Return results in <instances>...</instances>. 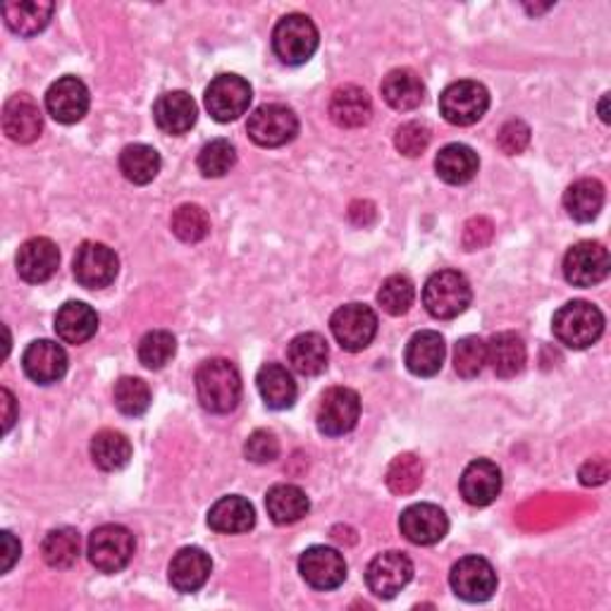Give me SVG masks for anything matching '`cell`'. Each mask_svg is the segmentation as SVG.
<instances>
[{"label":"cell","mask_w":611,"mask_h":611,"mask_svg":"<svg viewBox=\"0 0 611 611\" xmlns=\"http://www.w3.org/2000/svg\"><path fill=\"white\" fill-rule=\"evenodd\" d=\"M197 395L201 407L211 413H230L242 399V378L227 359L203 361L197 371Z\"/></svg>","instance_id":"cell-1"},{"label":"cell","mask_w":611,"mask_h":611,"mask_svg":"<svg viewBox=\"0 0 611 611\" xmlns=\"http://www.w3.org/2000/svg\"><path fill=\"white\" fill-rule=\"evenodd\" d=\"M552 330L564 346L588 349L602 337L604 316L590 302H568L554 314Z\"/></svg>","instance_id":"cell-2"},{"label":"cell","mask_w":611,"mask_h":611,"mask_svg":"<svg viewBox=\"0 0 611 611\" xmlns=\"http://www.w3.org/2000/svg\"><path fill=\"white\" fill-rule=\"evenodd\" d=\"M471 282L457 270H439L425 282L423 304L427 314L437 320H451L471 306Z\"/></svg>","instance_id":"cell-3"},{"label":"cell","mask_w":611,"mask_h":611,"mask_svg":"<svg viewBox=\"0 0 611 611\" xmlns=\"http://www.w3.org/2000/svg\"><path fill=\"white\" fill-rule=\"evenodd\" d=\"M320 36L314 20L306 15H287L278 22L275 32H272V48L282 62L287 64H304L318 50Z\"/></svg>","instance_id":"cell-4"},{"label":"cell","mask_w":611,"mask_h":611,"mask_svg":"<svg viewBox=\"0 0 611 611\" xmlns=\"http://www.w3.org/2000/svg\"><path fill=\"white\" fill-rule=\"evenodd\" d=\"M86 554L101 574H120L134 556V536L125 526L106 524L91 532Z\"/></svg>","instance_id":"cell-5"},{"label":"cell","mask_w":611,"mask_h":611,"mask_svg":"<svg viewBox=\"0 0 611 611\" xmlns=\"http://www.w3.org/2000/svg\"><path fill=\"white\" fill-rule=\"evenodd\" d=\"M251 141L263 149H280L298 134V117L292 108L282 103H268V106L256 108L246 125Z\"/></svg>","instance_id":"cell-6"},{"label":"cell","mask_w":611,"mask_h":611,"mask_svg":"<svg viewBox=\"0 0 611 611\" xmlns=\"http://www.w3.org/2000/svg\"><path fill=\"white\" fill-rule=\"evenodd\" d=\"M490 108V94L483 84L463 80L449 84L439 96V113L449 125L468 127L478 122Z\"/></svg>","instance_id":"cell-7"},{"label":"cell","mask_w":611,"mask_h":611,"mask_svg":"<svg viewBox=\"0 0 611 611\" xmlns=\"http://www.w3.org/2000/svg\"><path fill=\"white\" fill-rule=\"evenodd\" d=\"M251 84L237 74H220L205 89V108L218 122H232L251 106Z\"/></svg>","instance_id":"cell-8"},{"label":"cell","mask_w":611,"mask_h":611,"mask_svg":"<svg viewBox=\"0 0 611 611\" xmlns=\"http://www.w3.org/2000/svg\"><path fill=\"white\" fill-rule=\"evenodd\" d=\"M330 330L344 351H363L378 334V316L366 304H346L334 310Z\"/></svg>","instance_id":"cell-9"},{"label":"cell","mask_w":611,"mask_h":611,"mask_svg":"<svg viewBox=\"0 0 611 611\" xmlns=\"http://www.w3.org/2000/svg\"><path fill=\"white\" fill-rule=\"evenodd\" d=\"M361 415V399L349 387H330L320 397L316 423L318 431L328 437L346 435L356 427Z\"/></svg>","instance_id":"cell-10"},{"label":"cell","mask_w":611,"mask_h":611,"mask_svg":"<svg viewBox=\"0 0 611 611\" xmlns=\"http://www.w3.org/2000/svg\"><path fill=\"white\" fill-rule=\"evenodd\" d=\"M74 278L86 290H103L115 282L120 258L106 244L84 242L74 254Z\"/></svg>","instance_id":"cell-11"},{"label":"cell","mask_w":611,"mask_h":611,"mask_svg":"<svg viewBox=\"0 0 611 611\" xmlns=\"http://www.w3.org/2000/svg\"><path fill=\"white\" fill-rule=\"evenodd\" d=\"M451 590L466 602H487L497 590V574L487 559L463 556L449 574Z\"/></svg>","instance_id":"cell-12"},{"label":"cell","mask_w":611,"mask_h":611,"mask_svg":"<svg viewBox=\"0 0 611 611\" xmlns=\"http://www.w3.org/2000/svg\"><path fill=\"white\" fill-rule=\"evenodd\" d=\"M413 578V564L404 552H383L366 568V583L373 595L392 600Z\"/></svg>","instance_id":"cell-13"},{"label":"cell","mask_w":611,"mask_h":611,"mask_svg":"<svg viewBox=\"0 0 611 611\" xmlns=\"http://www.w3.org/2000/svg\"><path fill=\"white\" fill-rule=\"evenodd\" d=\"M609 251L600 242H578L564 258V275L576 287H592L609 275Z\"/></svg>","instance_id":"cell-14"},{"label":"cell","mask_w":611,"mask_h":611,"mask_svg":"<svg viewBox=\"0 0 611 611\" xmlns=\"http://www.w3.org/2000/svg\"><path fill=\"white\" fill-rule=\"evenodd\" d=\"M298 571L304 580L316 590H334L346 580V562L334 548L316 544L298 559Z\"/></svg>","instance_id":"cell-15"},{"label":"cell","mask_w":611,"mask_h":611,"mask_svg":"<svg viewBox=\"0 0 611 611\" xmlns=\"http://www.w3.org/2000/svg\"><path fill=\"white\" fill-rule=\"evenodd\" d=\"M399 528L409 542L427 548L447 536L449 518L435 504H413L401 514Z\"/></svg>","instance_id":"cell-16"},{"label":"cell","mask_w":611,"mask_h":611,"mask_svg":"<svg viewBox=\"0 0 611 611\" xmlns=\"http://www.w3.org/2000/svg\"><path fill=\"white\" fill-rule=\"evenodd\" d=\"M46 110L60 125L80 122L89 110V89L77 77H62L46 94Z\"/></svg>","instance_id":"cell-17"},{"label":"cell","mask_w":611,"mask_h":611,"mask_svg":"<svg viewBox=\"0 0 611 611\" xmlns=\"http://www.w3.org/2000/svg\"><path fill=\"white\" fill-rule=\"evenodd\" d=\"M22 366L36 385H54L60 383L64 373H68V354H64V349L58 342L38 340L24 351Z\"/></svg>","instance_id":"cell-18"},{"label":"cell","mask_w":611,"mask_h":611,"mask_svg":"<svg viewBox=\"0 0 611 611\" xmlns=\"http://www.w3.org/2000/svg\"><path fill=\"white\" fill-rule=\"evenodd\" d=\"M60 266L58 246L46 237L24 242L17 251V272L24 282L42 284L56 275Z\"/></svg>","instance_id":"cell-19"},{"label":"cell","mask_w":611,"mask_h":611,"mask_svg":"<svg viewBox=\"0 0 611 611\" xmlns=\"http://www.w3.org/2000/svg\"><path fill=\"white\" fill-rule=\"evenodd\" d=\"M3 129L17 144H32V141H36L44 129V115L38 110L36 101L27 94L8 98L3 108Z\"/></svg>","instance_id":"cell-20"},{"label":"cell","mask_w":611,"mask_h":611,"mask_svg":"<svg viewBox=\"0 0 611 611\" xmlns=\"http://www.w3.org/2000/svg\"><path fill=\"white\" fill-rule=\"evenodd\" d=\"M502 492V471L497 463L478 459L466 466L461 475V495L471 506H487L500 497Z\"/></svg>","instance_id":"cell-21"},{"label":"cell","mask_w":611,"mask_h":611,"mask_svg":"<svg viewBox=\"0 0 611 611\" xmlns=\"http://www.w3.org/2000/svg\"><path fill=\"white\" fill-rule=\"evenodd\" d=\"M197 103L187 94V91H171L163 94L153 106L155 125H158L165 134H187L189 129L197 125Z\"/></svg>","instance_id":"cell-22"},{"label":"cell","mask_w":611,"mask_h":611,"mask_svg":"<svg viewBox=\"0 0 611 611\" xmlns=\"http://www.w3.org/2000/svg\"><path fill=\"white\" fill-rule=\"evenodd\" d=\"M211 571H213L211 556H208L201 548H185L173 556L167 576H171V583L177 592H197L205 585Z\"/></svg>","instance_id":"cell-23"},{"label":"cell","mask_w":611,"mask_h":611,"mask_svg":"<svg viewBox=\"0 0 611 611\" xmlns=\"http://www.w3.org/2000/svg\"><path fill=\"white\" fill-rule=\"evenodd\" d=\"M445 354H447V346L445 340H442V334L435 330H423V332H415L411 337V342L407 344V368L419 375V378H433L442 371V363H445Z\"/></svg>","instance_id":"cell-24"},{"label":"cell","mask_w":611,"mask_h":611,"mask_svg":"<svg viewBox=\"0 0 611 611\" xmlns=\"http://www.w3.org/2000/svg\"><path fill=\"white\" fill-rule=\"evenodd\" d=\"M208 526L215 532H223V536H239V532H249L256 526V512L249 500L230 495L211 506Z\"/></svg>","instance_id":"cell-25"},{"label":"cell","mask_w":611,"mask_h":611,"mask_svg":"<svg viewBox=\"0 0 611 611\" xmlns=\"http://www.w3.org/2000/svg\"><path fill=\"white\" fill-rule=\"evenodd\" d=\"M373 115V103L371 96L361 86H342L337 89L330 101V117L337 127L344 129H356L368 125Z\"/></svg>","instance_id":"cell-26"},{"label":"cell","mask_w":611,"mask_h":611,"mask_svg":"<svg viewBox=\"0 0 611 611\" xmlns=\"http://www.w3.org/2000/svg\"><path fill=\"white\" fill-rule=\"evenodd\" d=\"M258 392H261L266 407L284 411L292 409L296 401V383L292 378V373L282 366V363H266V366L258 371L256 375Z\"/></svg>","instance_id":"cell-27"},{"label":"cell","mask_w":611,"mask_h":611,"mask_svg":"<svg viewBox=\"0 0 611 611\" xmlns=\"http://www.w3.org/2000/svg\"><path fill=\"white\" fill-rule=\"evenodd\" d=\"M526 342L516 332H500L487 342V363L500 378H516L526 368Z\"/></svg>","instance_id":"cell-28"},{"label":"cell","mask_w":611,"mask_h":611,"mask_svg":"<svg viewBox=\"0 0 611 611\" xmlns=\"http://www.w3.org/2000/svg\"><path fill=\"white\" fill-rule=\"evenodd\" d=\"M380 91H383V98L387 101V106L399 113L415 110L425 98V86L421 82V77L409 68L389 72L383 80Z\"/></svg>","instance_id":"cell-29"},{"label":"cell","mask_w":611,"mask_h":611,"mask_svg":"<svg viewBox=\"0 0 611 611\" xmlns=\"http://www.w3.org/2000/svg\"><path fill=\"white\" fill-rule=\"evenodd\" d=\"M98 330L96 310L82 302H68L56 316V332L62 342L84 344Z\"/></svg>","instance_id":"cell-30"},{"label":"cell","mask_w":611,"mask_h":611,"mask_svg":"<svg viewBox=\"0 0 611 611\" xmlns=\"http://www.w3.org/2000/svg\"><path fill=\"white\" fill-rule=\"evenodd\" d=\"M54 3L46 0H17V3L3 5V17L8 27L20 36H36L48 27L50 17H54Z\"/></svg>","instance_id":"cell-31"},{"label":"cell","mask_w":611,"mask_h":611,"mask_svg":"<svg viewBox=\"0 0 611 611\" xmlns=\"http://www.w3.org/2000/svg\"><path fill=\"white\" fill-rule=\"evenodd\" d=\"M604 205V187L602 181L592 177L578 179L571 185L564 193V208L566 213L576 220V223H592L600 215Z\"/></svg>","instance_id":"cell-32"},{"label":"cell","mask_w":611,"mask_h":611,"mask_svg":"<svg viewBox=\"0 0 611 611\" xmlns=\"http://www.w3.org/2000/svg\"><path fill=\"white\" fill-rule=\"evenodd\" d=\"M266 509H268V516L278 526H290V524L302 521L310 509V502L302 487L282 483V485L268 490Z\"/></svg>","instance_id":"cell-33"},{"label":"cell","mask_w":611,"mask_h":611,"mask_svg":"<svg viewBox=\"0 0 611 611\" xmlns=\"http://www.w3.org/2000/svg\"><path fill=\"white\" fill-rule=\"evenodd\" d=\"M287 359H290V366L296 373L320 375L325 368H328L330 349L328 342H325V337H320L318 332H306L294 337L287 349Z\"/></svg>","instance_id":"cell-34"},{"label":"cell","mask_w":611,"mask_h":611,"mask_svg":"<svg viewBox=\"0 0 611 611\" xmlns=\"http://www.w3.org/2000/svg\"><path fill=\"white\" fill-rule=\"evenodd\" d=\"M478 153L466 144H449L437 153L435 171L447 185H466L478 175Z\"/></svg>","instance_id":"cell-35"},{"label":"cell","mask_w":611,"mask_h":611,"mask_svg":"<svg viewBox=\"0 0 611 611\" xmlns=\"http://www.w3.org/2000/svg\"><path fill=\"white\" fill-rule=\"evenodd\" d=\"M91 459L103 471H120L132 459V445L117 431H101L91 439Z\"/></svg>","instance_id":"cell-36"},{"label":"cell","mask_w":611,"mask_h":611,"mask_svg":"<svg viewBox=\"0 0 611 611\" xmlns=\"http://www.w3.org/2000/svg\"><path fill=\"white\" fill-rule=\"evenodd\" d=\"M42 552L46 564L50 568H70L77 564V559H80L82 552V540H80V532L74 528H56L50 530L44 544H42Z\"/></svg>","instance_id":"cell-37"},{"label":"cell","mask_w":611,"mask_h":611,"mask_svg":"<svg viewBox=\"0 0 611 611\" xmlns=\"http://www.w3.org/2000/svg\"><path fill=\"white\" fill-rule=\"evenodd\" d=\"M120 171L132 185H149L161 173V155L153 146L132 144L120 153Z\"/></svg>","instance_id":"cell-38"},{"label":"cell","mask_w":611,"mask_h":611,"mask_svg":"<svg viewBox=\"0 0 611 611\" xmlns=\"http://www.w3.org/2000/svg\"><path fill=\"white\" fill-rule=\"evenodd\" d=\"M175 351H177V342H175V337L171 332H167V330H151V332L141 337L137 354H139V361L144 363L146 368L161 371L173 361Z\"/></svg>","instance_id":"cell-39"},{"label":"cell","mask_w":611,"mask_h":611,"mask_svg":"<svg viewBox=\"0 0 611 611\" xmlns=\"http://www.w3.org/2000/svg\"><path fill=\"white\" fill-rule=\"evenodd\" d=\"M423 480V463L415 454H399L387 468V487L395 495H411Z\"/></svg>","instance_id":"cell-40"},{"label":"cell","mask_w":611,"mask_h":611,"mask_svg":"<svg viewBox=\"0 0 611 611\" xmlns=\"http://www.w3.org/2000/svg\"><path fill=\"white\" fill-rule=\"evenodd\" d=\"M173 232L177 239L187 244L203 242L208 237V232H211V218H208V213L201 205L185 203L179 205L173 215Z\"/></svg>","instance_id":"cell-41"},{"label":"cell","mask_w":611,"mask_h":611,"mask_svg":"<svg viewBox=\"0 0 611 611\" xmlns=\"http://www.w3.org/2000/svg\"><path fill=\"white\" fill-rule=\"evenodd\" d=\"M485 363H487V342L485 340H480V337L471 334L457 342V349H454V371H457L461 378H466V380L478 378V375L483 373Z\"/></svg>","instance_id":"cell-42"},{"label":"cell","mask_w":611,"mask_h":611,"mask_svg":"<svg viewBox=\"0 0 611 611\" xmlns=\"http://www.w3.org/2000/svg\"><path fill=\"white\" fill-rule=\"evenodd\" d=\"M415 302V287L407 275H392L383 282L378 304L389 316H404Z\"/></svg>","instance_id":"cell-43"},{"label":"cell","mask_w":611,"mask_h":611,"mask_svg":"<svg viewBox=\"0 0 611 611\" xmlns=\"http://www.w3.org/2000/svg\"><path fill=\"white\" fill-rule=\"evenodd\" d=\"M237 163V149L227 139H215L199 153V171L203 177H225Z\"/></svg>","instance_id":"cell-44"},{"label":"cell","mask_w":611,"mask_h":611,"mask_svg":"<svg viewBox=\"0 0 611 611\" xmlns=\"http://www.w3.org/2000/svg\"><path fill=\"white\" fill-rule=\"evenodd\" d=\"M115 407L125 415H141L151 407V389L141 378H122L115 385Z\"/></svg>","instance_id":"cell-45"},{"label":"cell","mask_w":611,"mask_h":611,"mask_svg":"<svg viewBox=\"0 0 611 611\" xmlns=\"http://www.w3.org/2000/svg\"><path fill=\"white\" fill-rule=\"evenodd\" d=\"M395 144L397 151L409 155V158H415V155H421L427 144H431V129L423 122H407L397 129V137H395Z\"/></svg>","instance_id":"cell-46"},{"label":"cell","mask_w":611,"mask_h":611,"mask_svg":"<svg viewBox=\"0 0 611 611\" xmlns=\"http://www.w3.org/2000/svg\"><path fill=\"white\" fill-rule=\"evenodd\" d=\"M246 459H251L254 463H270L280 457V442L275 433L270 431H256L249 435L244 445Z\"/></svg>","instance_id":"cell-47"},{"label":"cell","mask_w":611,"mask_h":611,"mask_svg":"<svg viewBox=\"0 0 611 611\" xmlns=\"http://www.w3.org/2000/svg\"><path fill=\"white\" fill-rule=\"evenodd\" d=\"M497 141H500V149L506 155H516V153L526 151V146L530 144V129L521 120H512V122H506L500 129V139Z\"/></svg>","instance_id":"cell-48"},{"label":"cell","mask_w":611,"mask_h":611,"mask_svg":"<svg viewBox=\"0 0 611 611\" xmlns=\"http://www.w3.org/2000/svg\"><path fill=\"white\" fill-rule=\"evenodd\" d=\"M492 239V223L485 218H475L471 220V223L466 225V232H463V244L468 246V249H480V246H485L487 242Z\"/></svg>","instance_id":"cell-49"},{"label":"cell","mask_w":611,"mask_h":611,"mask_svg":"<svg viewBox=\"0 0 611 611\" xmlns=\"http://www.w3.org/2000/svg\"><path fill=\"white\" fill-rule=\"evenodd\" d=\"M607 478H609V461L607 459H590L588 463H585L580 468V483L583 485H602L607 483Z\"/></svg>","instance_id":"cell-50"},{"label":"cell","mask_w":611,"mask_h":611,"mask_svg":"<svg viewBox=\"0 0 611 611\" xmlns=\"http://www.w3.org/2000/svg\"><path fill=\"white\" fill-rule=\"evenodd\" d=\"M0 540H3V554H0V559H3V564H0V571H3V574H8V571L15 566V562L20 559L22 548H20V542L15 540V536H12L10 530L0 532Z\"/></svg>","instance_id":"cell-51"},{"label":"cell","mask_w":611,"mask_h":611,"mask_svg":"<svg viewBox=\"0 0 611 611\" xmlns=\"http://www.w3.org/2000/svg\"><path fill=\"white\" fill-rule=\"evenodd\" d=\"M0 397H3V409H5L3 433H10L12 423H15V397H12L10 389H3V392H0Z\"/></svg>","instance_id":"cell-52"},{"label":"cell","mask_w":611,"mask_h":611,"mask_svg":"<svg viewBox=\"0 0 611 611\" xmlns=\"http://www.w3.org/2000/svg\"><path fill=\"white\" fill-rule=\"evenodd\" d=\"M607 103H609V94H604V96H602V103H600V115H602V120H604V122L611 120L609 110H607Z\"/></svg>","instance_id":"cell-53"}]
</instances>
